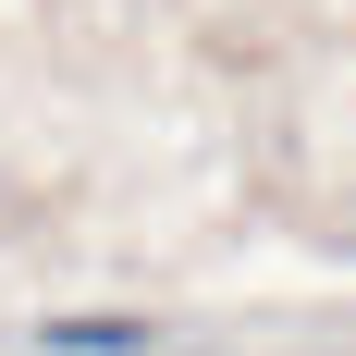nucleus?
<instances>
[{"label":"nucleus","instance_id":"obj_1","mask_svg":"<svg viewBox=\"0 0 356 356\" xmlns=\"http://www.w3.org/2000/svg\"><path fill=\"white\" fill-rule=\"evenodd\" d=\"M49 344H62V356H136L147 332H136V320H62Z\"/></svg>","mask_w":356,"mask_h":356}]
</instances>
